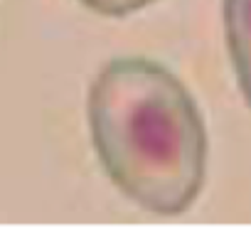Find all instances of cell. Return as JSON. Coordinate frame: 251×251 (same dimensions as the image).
<instances>
[{"mask_svg": "<svg viewBox=\"0 0 251 251\" xmlns=\"http://www.w3.org/2000/svg\"><path fill=\"white\" fill-rule=\"evenodd\" d=\"M86 123L96 158L136 207L185 214L207 182L209 141L192 91L151 57H116L94 76Z\"/></svg>", "mask_w": 251, "mask_h": 251, "instance_id": "6da1fadb", "label": "cell"}, {"mask_svg": "<svg viewBox=\"0 0 251 251\" xmlns=\"http://www.w3.org/2000/svg\"><path fill=\"white\" fill-rule=\"evenodd\" d=\"M79 3L103 18H126V15H133L141 13L143 8L158 3V0H79Z\"/></svg>", "mask_w": 251, "mask_h": 251, "instance_id": "3957f363", "label": "cell"}, {"mask_svg": "<svg viewBox=\"0 0 251 251\" xmlns=\"http://www.w3.org/2000/svg\"><path fill=\"white\" fill-rule=\"evenodd\" d=\"M222 20L234 79L251 108V0H222Z\"/></svg>", "mask_w": 251, "mask_h": 251, "instance_id": "7a4b0ae2", "label": "cell"}]
</instances>
